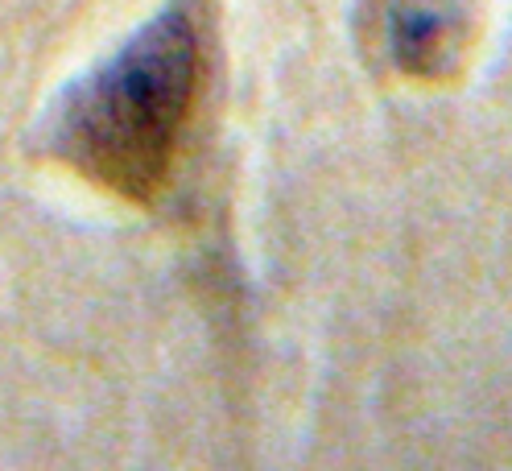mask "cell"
<instances>
[{
  "label": "cell",
  "mask_w": 512,
  "mask_h": 471,
  "mask_svg": "<svg viewBox=\"0 0 512 471\" xmlns=\"http://www.w3.org/2000/svg\"><path fill=\"white\" fill-rule=\"evenodd\" d=\"M195 96L199 25L190 5H170L67 87L50 120V153L91 186L149 203L170 182Z\"/></svg>",
  "instance_id": "cell-1"
}]
</instances>
